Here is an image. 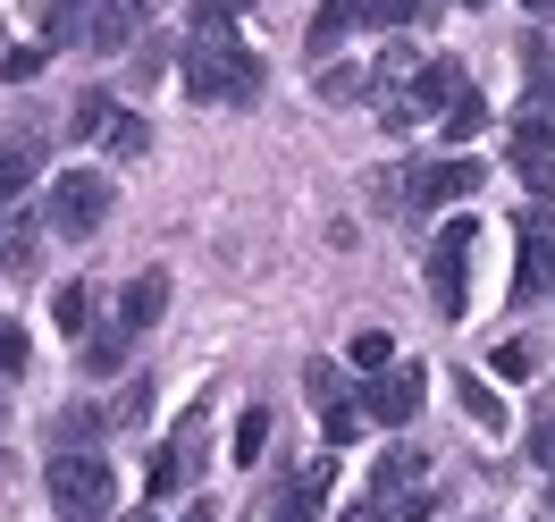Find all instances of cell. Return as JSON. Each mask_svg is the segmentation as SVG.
<instances>
[{
	"instance_id": "6da1fadb",
	"label": "cell",
	"mask_w": 555,
	"mask_h": 522,
	"mask_svg": "<svg viewBox=\"0 0 555 522\" xmlns=\"http://www.w3.org/2000/svg\"><path fill=\"white\" fill-rule=\"evenodd\" d=\"M177 76H185V93L194 102H261V60L244 51L228 26H194L185 51H177Z\"/></svg>"
},
{
	"instance_id": "7a4b0ae2",
	"label": "cell",
	"mask_w": 555,
	"mask_h": 522,
	"mask_svg": "<svg viewBox=\"0 0 555 522\" xmlns=\"http://www.w3.org/2000/svg\"><path fill=\"white\" fill-rule=\"evenodd\" d=\"M42 488H51L60 522H109V514H118V472H109L102 455H85V447H60V455H51Z\"/></svg>"
},
{
	"instance_id": "3957f363",
	"label": "cell",
	"mask_w": 555,
	"mask_h": 522,
	"mask_svg": "<svg viewBox=\"0 0 555 522\" xmlns=\"http://www.w3.org/2000/svg\"><path fill=\"white\" fill-rule=\"evenodd\" d=\"M472 253H480L472 219H447L429 237V304H438V320H463V304H472Z\"/></svg>"
},
{
	"instance_id": "277c9868",
	"label": "cell",
	"mask_w": 555,
	"mask_h": 522,
	"mask_svg": "<svg viewBox=\"0 0 555 522\" xmlns=\"http://www.w3.org/2000/svg\"><path fill=\"white\" fill-rule=\"evenodd\" d=\"M102 219H109V177L102 169L51 177V203H42V228H51V237H76V244H85Z\"/></svg>"
},
{
	"instance_id": "5b68a950",
	"label": "cell",
	"mask_w": 555,
	"mask_h": 522,
	"mask_svg": "<svg viewBox=\"0 0 555 522\" xmlns=\"http://www.w3.org/2000/svg\"><path fill=\"white\" fill-rule=\"evenodd\" d=\"M454 93H463V68H454V60H421L413 85H404L396 102H379V127H396V136H404V127H421V118H447Z\"/></svg>"
},
{
	"instance_id": "8992f818",
	"label": "cell",
	"mask_w": 555,
	"mask_h": 522,
	"mask_svg": "<svg viewBox=\"0 0 555 522\" xmlns=\"http://www.w3.org/2000/svg\"><path fill=\"white\" fill-rule=\"evenodd\" d=\"M488 169L472 161V152H447V161H413L404 169V211H447L463 203V194H480Z\"/></svg>"
},
{
	"instance_id": "52a82bcc",
	"label": "cell",
	"mask_w": 555,
	"mask_h": 522,
	"mask_svg": "<svg viewBox=\"0 0 555 522\" xmlns=\"http://www.w3.org/2000/svg\"><path fill=\"white\" fill-rule=\"evenodd\" d=\"M143 0H85L76 9V35H68V51H135L143 42Z\"/></svg>"
},
{
	"instance_id": "ba28073f",
	"label": "cell",
	"mask_w": 555,
	"mask_h": 522,
	"mask_svg": "<svg viewBox=\"0 0 555 522\" xmlns=\"http://www.w3.org/2000/svg\"><path fill=\"white\" fill-rule=\"evenodd\" d=\"M421 387H429V371H421V362H387V371H371V380H362V421L404 430V421L421 413Z\"/></svg>"
},
{
	"instance_id": "9c48e42d",
	"label": "cell",
	"mask_w": 555,
	"mask_h": 522,
	"mask_svg": "<svg viewBox=\"0 0 555 522\" xmlns=\"http://www.w3.org/2000/svg\"><path fill=\"white\" fill-rule=\"evenodd\" d=\"M304 396L320 405V430H328V447H353L362 438V405H353V387L337 362H304Z\"/></svg>"
},
{
	"instance_id": "30bf717a",
	"label": "cell",
	"mask_w": 555,
	"mask_h": 522,
	"mask_svg": "<svg viewBox=\"0 0 555 522\" xmlns=\"http://www.w3.org/2000/svg\"><path fill=\"white\" fill-rule=\"evenodd\" d=\"M555 287V211H521V262H514V304H539Z\"/></svg>"
},
{
	"instance_id": "8fae6325",
	"label": "cell",
	"mask_w": 555,
	"mask_h": 522,
	"mask_svg": "<svg viewBox=\"0 0 555 522\" xmlns=\"http://www.w3.org/2000/svg\"><path fill=\"white\" fill-rule=\"evenodd\" d=\"M203 430H210V421H203V405H194V413L169 430V447L152 455V506H160V497H177V488L203 472Z\"/></svg>"
},
{
	"instance_id": "7c38bea8",
	"label": "cell",
	"mask_w": 555,
	"mask_h": 522,
	"mask_svg": "<svg viewBox=\"0 0 555 522\" xmlns=\"http://www.w3.org/2000/svg\"><path fill=\"white\" fill-rule=\"evenodd\" d=\"M35 177H42V136H35V127H17V136H0V211L17 203V194H26Z\"/></svg>"
},
{
	"instance_id": "4fadbf2b",
	"label": "cell",
	"mask_w": 555,
	"mask_h": 522,
	"mask_svg": "<svg viewBox=\"0 0 555 522\" xmlns=\"http://www.w3.org/2000/svg\"><path fill=\"white\" fill-rule=\"evenodd\" d=\"M328 472H337L328 455H320V463H304V481H286V488L270 497V522H320V488H328Z\"/></svg>"
},
{
	"instance_id": "5bb4252c",
	"label": "cell",
	"mask_w": 555,
	"mask_h": 522,
	"mask_svg": "<svg viewBox=\"0 0 555 522\" xmlns=\"http://www.w3.org/2000/svg\"><path fill=\"white\" fill-rule=\"evenodd\" d=\"M42 262V219H26V211H0V270L9 279H26Z\"/></svg>"
},
{
	"instance_id": "9a60e30c",
	"label": "cell",
	"mask_w": 555,
	"mask_h": 522,
	"mask_svg": "<svg viewBox=\"0 0 555 522\" xmlns=\"http://www.w3.org/2000/svg\"><path fill=\"white\" fill-rule=\"evenodd\" d=\"M346 522H429V488H396V497L362 488V497L346 506Z\"/></svg>"
},
{
	"instance_id": "2e32d148",
	"label": "cell",
	"mask_w": 555,
	"mask_h": 522,
	"mask_svg": "<svg viewBox=\"0 0 555 522\" xmlns=\"http://www.w3.org/2000/svg\"><path fill=\"white\" fill-rule=\"evenodd\" d=\"M371 488H379V497H396V488H429V455H421L413 438H396V447L371 463Z\"/></svg>"
},
{
	"instance_id": "e0dca14e",
	"label": "cell",
	"mask_w": 555,
	"mask_h": 522,
	"mask_svg": "<svg viewBox=\"0 0 555 522\" xmlns=\"http://www.w3.org/2000/svg\"><path fill=\"white\" fill-rule=\"evenodd\" d=\"M160 313H169V270H143V279L118 295V329H135V338H143Z\"/></svg>"
},
{
	"instance_id": "ac0fdd59",
	"label": "cell",
	"mask_w": 555,
	"mask_h": 522,
	"mask_svg": "<svg viewBox=\"0 0 555 522\" xmlns=\"http://www.w3.org/2000/svg\"><path fill=\"white\" fill-rule=\"evenodd\" d=\"M362 9H371V0H320V17H312V35H304V51H312V60H328V51H337V42L362 26Z\"/></svg>"
},
{
	"instance_id": "d6986e66",
	"label": "cell",
	"mask_w": 555,
	"mask_h": 522,
	"mask_svg": "<svg viewBox=\"0 0 555 522\" xmlns=\"http://www.w3.org/2000/svg\"><path fill=\"white\" fill-rule=\"evenodd\" d=\"M521 76H530V102H555V26L521 35Z\"/></svg>"
},
{
	"instance_id": "ffe728a7",
	"label": "cell",
	"mask_w": 555,
	"mask_h": 522,
	"mask_svg": "<svg viewBox=\"0 0 555 522\" xmlns=\"http://www.w3.org/2000/svg\"><path fill=\"white\" fill-rule=\"evenodd\" d=\"M127 346H135V329H118V320H109L102 338H85V380H109V371H127Z\"/></svg>"
},
{
	"instance_id": "44dd1931",
	"label": "cell",
	"mask_w": 555,
	"mask_h": 522,
	"mask_svg": "<svg viewBox=\"0 0 555 522\" xmlns=\"http://www.w3.org/2000/svg\"><path fill=\"white\" fill-rule=\"evenodd\" d=\"M93 313H102V304H93V287H85V279H68L60 295H51V320H60L68 338H93Z\"/></svg>"
},
{
	"instance_id": "7402d4cb",
	"label": "cell",
	"mask_w": 555,
	"mask_h": 522,
	"mask_svg": "<svg viewBox=\"0 0 555 522\" xmlns=\"http://www.w3.org/2000/svg\"><path fill=\"white\" fill-rule=\"evenodd\" d=\"M454 405L480 421V430H505V405H496V387H488V380H472V371H454Z\"/></svg>"
},
{
	"instance_id": "603a6c76",
	"label": "cell",
	"mask_w": 555,
	"mask_h": 522,
	"mask_svg": "<svg viewBox=\"0 0 555 522\" xmlns=\"http://www.w3.org/2000/svg\"><path fill=\"white\" fill-rule=\"evenodd\" d=\"M438 127H447V143H472V136H480V127H488V102H480V93H472V85H463V93H454V102H447V118H438Z\"/></svg>"
},
{
	"instance_id": "cb8c5ba5",
	"label": "cell",
	"mask_w": 555,
	"mask_h": 522,
	"mask_svg": "<svg viewBox=\"0 0 555 522\" xmlns=\"http://www.w3.org/2000/svg\"><path fill=\"white\" fill-rule=\"evenodd\" d=\"M109 152H118V161H143V152H152V127H143V118H135V110H118V118H109Z\"/></svg>"
},
{
	"instance_id": "d4e9b609",
	"label": "cell",
	"mask_w": 555,
	"mask_h": 522,
	"mask_svg": "<svg viewBox=\"0 0 555 522\" xmlns=\"http://www.w3.org/2000/svg\"><path fill=\"white\" fill-rule=\"evenodd\" d=\"M109 118H118V102H109V93H85V102H76V118H68V136L102 143V136H109Z\"/></svg>"
},
{
	"instance_id": "484cf974",
	"label": "cell",
	"mask_w": 555,
	"mask_h": 522,
	"mask_svg": "<svg viewBox=\"0 0 555 522\" xmlns=\"http://www.w3.org/2000/svg\"><path fill=\"white\" fill-rule=\"evenodd\" d=\"M320 102H371V68H320Z\"/></svg>"
},
{
	"instance_id": "4316f807",
	"label": "cell",
	"mask_w": 555,
	"mask_h": 522,
	"mask_svg": "<svg viewBox=\"0 0 555 522\" xmlns=\"http://www.w3.org/2000/svg\"><path fill=\"white\" fill-rule=\"evenodd\" d=\"M26 362H35V346H26V329L0 313V380H26Z\"/></svg>"
},
{
	"instance_id": "83f0119b",
	"label": "cell",
	"mask_w": 555,
	"mask_h": 522,
	"mask_svg": "<svg viewBox=\"0 0 555 522\" xmlns=\"http://www.w3.org/2000/svg\"><path fill=\"white\" fill-rule=\"evenodd\" d=\"M42 60H51V42H17V51H0V76H9V85H35Z\"/></svg>"
},
{
	"instance_id": "f1b7e54d",
	"label": "cell",
	"mask_w": 555,
	"mask_h": 522,
	"mask_svg": "<svg viewBox=\"0 0 555 522\" xmlns=\"http://www.w3.org/2000/svg\"><path fill=\"white\" fill-rule=\"evenodd\" d=\"M488 362H496V380H530V371H539V346H530V338H505Z\"/></svg>"
},
{
	"instance_id": "f546056e",
	"label": "cell",
	"mask_w": 555,
	"mask_h": 522,
	"mask_svg": "<svg viewBox=\"0 0 555 522\" xmlns=\"http://www.w3.org/2000/svg\"><path fill=\"white\" fill-rule=\"evenodd\" d=\"M261 447H270V413L253 405V413L236 421V463H261Z\"/></svg>"
},
{
	"instance_id": "4dcf8cb0",
	"label": "cell",
	"mask_w": 555,
	"mask_h": 522,
	"mask_svg": "<svg viewBox=\"0 0 555 522\" xmlns=\"http://www.w3.org/2000/svg\"><path fill=\"white\" fill-rule=\"evenodd\" d=\"M93 430H102V413H85V405H76V413H60V421H51V438H60V447H85Z\"/></svg>"
},
{
	"instance_id": "1f68e13d",
	"label": "cell",
	"mask_w": 555,
	"mask_h": 522,
	"mask_svg": "<svg viewBox=\"0 0 555 522\" xmlns=\"http://www.w3.org/2000/svg\"><path fill=\"white\" fill-rule=\"evenodd\" d=\"M387 329H362V338H353V371H387Z\"/></svg>"
},
{
	"instance_id": "d6a6232c",
	"label": "cell",
	"mask_w": 555,
	"mask_h": 522,
	"mask_svg": "<svg viewBox=\"0 0 555 522\" xmlns=\"http://www.w3.org/2000/svg\"><path fill=\"white\" fill-rule=\"evenodd\" d=\"M530 455H539V472H555V405L530 421Z\"/></svg>"
},
{
	"instance_id": "836d02e7",
	"label": "cell",
	"mask_w": 555,
	"mask_h": 522,
	"mask_svg": "<svg viewBox=\"0 0 555 522\" xmlns=\"http://www.w3.org/2000/svg\"><path fill=\"white\" fill-rule=\"evenodd\" d=\"M253 0H194V26H236Z\"/></svg>"
},
{
	"instance_id": "e575fe53",
	"label": "cell",
	"mask_w": 555,
	"mask_h": 522,
	"mask_svg": "<svg viewBox=\"0 0 555 522\" xmlns=\"http://www.w3.org/2000/svg\"><path fill=\"white\" fill-rule=\"evenodd\" d=\"M521 9H530V17H539V26H555V0H521Z\"/></svg>"
},
{
	"instance_id": "d590c367",
	"label": "cell",
	"mask_w": 555,
	"mask_h": 522,
	"mask_svg": "<svg viewBox=\"0 0 555 522\" xmlns=\"http://www.w3.org/2000/svg\"><path fill=\"white\" fill-rule=\"evenodd\" d=\"M185 522H219V506H210V497H203V506H185Z\"/></svg>"
},
{
	"instance_id": "8d00e7d4",
	"label": "cell",
	"mask_w": 555,
	"mask_h": 522,
	"mask_svg": "<svg viewBox=\"0 0 555 522\" xmlns=\"http://www.w3.org/2000/svg\"><path fill=\"white\" fill-rule=\"evenodd\" d=\"M547 522H555V488H547Z\"/></svg>"
},
{
	"instance_id": "74e56055",
	"label": "cell",
	"mask_w": 555,
	"mask_h": 522,
	"mask_svg": "<svg viewBox=\"0 0 555 522\" xmlns=\"http://www.w3.org/2000/svg\"><path fill=\"white\" fill-rule=\"evenodd\" d=\"M463 9H488V0H463Z\"/></svg>"
},
{
	"instance_id": "f35d334b",
	"label": "cell",
	"mask_w": 555,
	"mask_h": 522,
	"mask_svg": "<svg viewBox=\"0 0 555 522\" xmlns=\"http://www.w3.org/2000/svg\"><path fill=\"white\" fill-rule=\"evenodd\" d=\"M143 9H160V0H143Z\"/></svg>"
}]
</instances>
